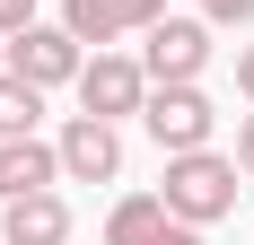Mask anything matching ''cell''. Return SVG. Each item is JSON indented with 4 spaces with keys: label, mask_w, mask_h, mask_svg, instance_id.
Listing matches in <instances>:
<instances>
[{
    "label": "cell",
    "mask_w": 254,
    "mask_h": 245,
    "mask_svg": "<svg viewBox=\"0 0 254 245\" xmlns=\"http://www.w3.org/2000/svg\"><path fill=\"white\" fill-rule=\"evenodd\" d=\"M167 210L193 228L228 219L237 210V158H219V149H176L167 158Z\"/></svg>",
    "instance_id": "obj_1"
},
{
    "label": "cell",
    "mask_w": 254,
    "mask_h": 245,
    "mask_svg": "<svg viewBox=\"0 0 254 245\" xmlns=\"http://www.w3.org/2000/svg\"><path fill=\"white\" fill-rule=\"evenodd\" d=\"M140 122H149V140L176 158V149H210V131H219V114H210V97L193 88V79H158L149 105H140Z\"/></svg>",
    "instance_id": "obj_2"
},
{
    "label": "cell",
    "mask_w": 254,
    "mask_h": 245,
    "mask_svg": "<svg viewBox=\"0 0 254 245\" xmlns=\"http://www.w3.org/2000/svg\"><path fill=\"white\" fill-rule=\"evenodd\" d=\"M79 114H105V122H123L149 105V70L140 61H123V53H97V61H79Z\"/></svg>",
    "instance_id": "obj_3"
},
{
    "label": "cell",
    "mask_w": 254,
    "mask_h": 245,
    "mask_svg": "<svg viewBox=\"0 0 254 245\" xmlns=\"http://www.w3.org/2000/svg\"><path fill=\"white\" fill-rule=\"evenodd\" d=\"M53 149H62V175H70V184H114V175H123V131L105 114H70V131Z\"/></svg>",
    "instance_id": "obj_4"
},
{
    "label": "cell",
    "mask_w": 254,
    "mask_h": 245,
    "mask_svg": "<svg viewBox=\"0 0 254 245\" xmlns=\"http://www.w3.org/2000/svg\"><path fill=\"white\" fill-rule=\"evenodd\" d=\"M9 70L35 79V88H62V79H79V35L70 26H18L9 35Z\"/></svg>",
    "instance_id": "obj_5"
},
{
    "label": "cell",
    "mask_w": 254,
    "mask_h": 245,
    "mask_svg": "<svg viewBox=\"0 0 254 245\" xmlns=\"http://www.w3.org/2000/svg\"><path fill=\"white\" fill-rule=\"evenodd\" d=\"M202 61H210V18H158L149 26V53H140L149 79H202Z\"/></svg>",
    "instance_id": "obj_6"
},
{
    "label": "cell",
    "mask_w": 254,
    "mask_h": 245,
    "mask_svg": "<svg viewBox=\"0 0 254 245\" xmlns=\"http://www.w3.org/2000/svg\"><path fill=\"white\" fill-rule=\"evenodd\" d=\"M44 184H62V149H53V140H35V131L0 140V201H18V193H44Z\"/></svg>",
    "instance_id": "obj_7"
},
{
    "label": "cell",
    "mask_w": 254,
    "mask_h": 245,
    "mask_svg": "<svg viewBox=\"0 0 254 245\" xmlns=\"http://www.w3.org/2000/svg\"><path fill=\"white\" fill-rule=\"evenodd\" d=\"M62 237H70V201L53 193V184L9 201V245H62Z\"/></svg>",
    "instance_id": "obj_8"
},
{
    "label": "cell",
    "mask_w": 254,
    "mask_h": 245,
    "mask_svg": "<svg viewBox=\"0 0 254 245\" xmlns=\"http://www.w3.org/2000/svg\"><path fill=\"white\" fill-rule=\"evenodd\" d=\"M176 219L167 210V193H131V201H114V219H105V245H158V228Z\"/></svg>",
    "instance_id": "obj_9"
},
{
    "label": "cell",
    "mask_w": 254,
    "mask_h": 245,
    "mask_svg": "<svg viewBox=\"0 0 254 245\" xmlns=\"http://www.w3.org/2000/svg\"><path fill=\"white\" fill-rule=\"evenodd\" d=\"M62 26H70L79 44H114V35H123V0H62Z\"/></svg>",
    "instance_id": "obj_10"
},
{
    "label": "cell",
    "mask_w": 254,
    "mask_h": 245,
    "mask_svg": "<svg viewBox=\"0 0 254 245\" xmlns=\"http://www.w3.org/2000/svg\"><path fill=\"white\" fill-rule=\"evenodd\" d=\"M35 114H44V88L18 70H0V140H18V131H35Z\"/></svg>",
    "instance_id": "obj_11"
},
{
    "label": "cell",
    "mask_w": 254,
    "mask_h": 245,
    "mask_svg": "<svg viewBox=\"0 0 254 245\" xmlns=\"http://www.w3.org/2000/svg\"><path fill=\"white\" fill-rule=\"evenodd\" d=\"M202 18H210V26H246V18H254V0H202Z\"/></svg>",
    "instance_id": "obj_12"
},
{
    "label": "cell",
    "mask_w": 254,
    "mask_h": 245,
    "mask_svg": "<svg viewBox=\"0 0 254 245\" xmlns=\"http://www.w3.org/2000/svg\"><path fill=\"white\" fill-rule=\"evenodd\" d=\"M18 26H35V0H0V35H18Z\"/></svg>",
    "instance_id": "obj_13"
},
{
    "label": "cell",
    "mask_w": 254,
    "mask_h": 245,
    "mask_svg": "<svg viewBox=\"0 0 254 245\" xmlns=\"http://www.w3.org/2000/svg\"><path fill=\"white\" fill-rule=\"evenodd\" d=\"M167 18V0H123V26H158Z\"/></svg>",
    "instance_id": "obj_14"
},
{
    "label": "cell",
    "mask_w": 254,
    "mask_h": 245,
    "mask_svg": "<svg viewBox=\"0 0 254 245\" xmlns=\"http://www.w3.org/2000/svg\"><path fill=\"white\" fill-rule=\"evenodd\" d=\"M158 245H202V228H193V219H167V228H158Z\"/></svg>",
    "instance_id": "obj_15"
},
{
    "label": "cell",
    "mask_w": 254,
    "mask_h": 245,
    "mask_svg": "<svg viewBox=\"0 0 254 245\" xmlns=\"http://www.w3.org/2000/svg\"><path fill=\"white\" fill-rule=\"evenodd\" d=\"M237 175H254V114L237 122Z\"/></svg>",
    "instance_id": "obj_16"
},
{
    "label": "cell",
    "mask_w": 254,
    "mask_h": 245,
    "mask_svg": "<svg viewBox=\"0 0 254 245\" xmlns=\"http://www.w3.org/2000/svg\"><path fill=\"white\" fill-rule=\"evenodd\" d=\"M237 88H246V97H254V44L237 53Z\"/></svg>",
    "instance_id": "obj_17"
}]
</instances>
